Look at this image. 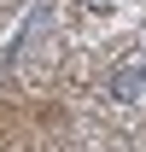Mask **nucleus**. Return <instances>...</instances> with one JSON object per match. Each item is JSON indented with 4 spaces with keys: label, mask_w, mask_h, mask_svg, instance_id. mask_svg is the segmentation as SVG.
<instances>
[{
    "label": "nucleus",
    "mask_w": 146,
    "mask_h": 152,
    "mask_svg": "<svg viewBox=\"0 0 146 152\" xmlns=\"http://www.w3.org/2000/svg\"><path fill=\"white\" fill-rule=\"evenodd\" d=\"M140 94H146V58H128L123 70L111 76V99L128 105V99H140Z\"/></svg>",
    "instance_id": "obj_1"
}]
</instances>
